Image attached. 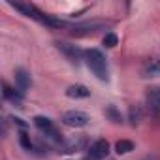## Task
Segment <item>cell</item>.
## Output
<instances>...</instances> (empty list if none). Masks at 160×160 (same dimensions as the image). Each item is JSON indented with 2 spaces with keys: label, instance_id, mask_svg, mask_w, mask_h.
<instances>
[{
  "label": "cell",
  "instance_id": "obj_4",
  "mask_svg": "<svg viewBox=\"0 0 160 160\" xmlns=\"http://www.w3.org/2000/svg\"><path fill=\"white\" fill-rule=\"evenodd\" d=\"M57 147H58L60 152H75V151L87 149L89 147V139L85 136H72L68 139H62Z\"/></svg>",
  "mask_w": 160,
  "mask_h": 160
},
{
  "label": "cell",
  "instance_id": "obj_8",
  "mask_svg": "<svg viewBox=\"0 0 160 160\" xmlns=\"http://www.w3.org/2000/svg\"><path fill=\"white\" fill-rule=\"evenodd\" d=\"M109 154V143L106 139H96L89 145V156L96 158V160H102Z\"/></svg>",
  "mask_w": 160,
  "mask_h": 160
},
{
  "label": "cell",
  "instance_id": "obj_12",
  "mask_svg": "<svg viewBox=\"0 0 160 160\" xmlns=\"http://www.w3.org/2000/svg\"><path fill=\"white\" fill-rule=\"evenodd\" d=\"M2 89H4V91H2V92H4V98H6V100H10L12 104L19 106V104L23 102V92H21V91L12 89L8 83H4V85H2Z\"/></svg>",
  "mask_w": 160,
  "mask_h": 160
},
{
  "label": "cell",
  "instance_id": "obj_9",
  "mask_svg": "<svg viewBox=\"0 0 160 160\" xmlns=\"http://www.w3.org/2000/svg\"><path fill=\"white\" fill-rule=\"evenodd\" d=\"M30 85H32L30 73H28L27 70H23V68H17V70H15V89L25 94V92L30 89Z\"/></svg>",
  "mask_w": 160,
  "mask_h": 160
},
{
  "label": "cell",
  "instance_id": "obj_1",
  "mask_svg": "<svg viewBox=\"0 0 160 160\" xmlns=\"http://www.w3.org/2000/svg\"><path fill=\"white\" fill-rule=\"evenodd\" d=\"M10 6L15 8L17 12H21L25 17H28V19H32V21H38V23H42V25H45V27H51V28H64V27H66V21L57 19V17H53V15H49V13H43L42 10H38V8H36L34 4H30V2H10Z\"/></svg>",
  "mask_w": 160,
  "mask_h": 160
},
{
  "label": "cell",
  "instance_id": "obj_13",
  "mask_svg": "<svg viewBox=\"0 0 160 160\" xmlns=\"http://www.w3.org/2000/svg\"><path fill=\"white\" fill-rule=\"evenodd\" d=\"M143 108L141 106H138V104H134V106H130V111H128V119H130V122L136 126V124H139L141 121H143Z\"/></svg>",
  "mask_w": 160,
  "mask_h": 160
},
{
  "label": "cell",
  "instance_id": "obj_14",
  "mask_svg": "<svg viewBox=\"0 0 160 160\" xmlns=\"http://www.w3.org/2000/svg\"><path fill=\"white\" fill-rule=\"evenodd\" d=\"M134 141H130V139H119L117 143H115V151H117V154H128V152H132L134 151Z\"/></svg>",
  "mask_w": 160,
  "mask_h": 160
},
{
  "label": "cell",
  "instance_id": "obj_7",
  "mask_svg": "<svg viewBox=\"0 0 160 160\" xmlns=\"http://www.w3.org/2000/svg\"><path fill=\"white\" fill-rule=\"evenodd\" d=\"M141 77H158L160 75V57H151L141 64Z\"/></svg>",
  "mask_w": 160,
  "mask_h": 160
},
{
  "label": "cell",
  "instance_id": "obj_3",
  "mask_svg": "<svg viewBox=\"0 0 160 160\" xmlns=\"http://www.w3.org/2000/svg\"><path fill=\"white\" fill-rule=\"evenodd\" d=\"M32 122H34V126L43 134V138H45V139H49V141H53V143H57V145L62 141V138H60L58 130L55 128V124H53V121H51L49 117L36 115V117L32 119Z\"/></svg>",
  "mask_w": 160,
  "mask_h": 160
},
{
  "label": "cell",
  "instance_id": "obj_10",
  "mask_svg": "<svg viewBox=\"0 0 160 160\" xmlns=\"http://www.w3.org/2000/svg\"><path fill=\"white\" fill-rule=\"evenodd\" d=\"M147 108L152 113H160V87H151L147 91Z\"/></svg>",
  "mask_w": 160,
  "mask_h": 160
},
{
  "label": "cell",
  "instance_id": "obj_11",
  "mask_svg": "<svg viewBox=\"0 0 160 160\" xmlns=\"http://www.w3.org/2000/svg\"><path fill=\"white\" fill-rule=\"evenodd\" d=\"M66 96L68 98H89L91 96V91L85 87V85H70L66 89Z\"/></svg>",
  "mask_w": 160,
  "mask_h": 160
},
{
  "label": "cell",
  "instance_id": "obj_15",
  "mask_svg": "<svg viewBox=\"0 0 160 160\" xmlns=\"http://www.w3.org/2000/svg\"><path fill=\"white\" fill-rule=\"evenodd\" d=\"M19 141H21V147H23V149H27V151H36V145H34V141L30 139V136H28V134L21 132Z\"/></svg>",
  "mask_w": 160,
  "mask_h": 160
},
{
  "label": "cell",
  "instance_id": "obj_17",
  "mask_svg": "<svg viewBox=\"0 0 160 160\" xmlns=\"http://www.w3.org/2000/svg\"><path fill=\"white\" fill-rule=\"evenodd\" d=\"M106 117H109L111 119V122H115V124H119V122H122V115L113 108V106H109L108 109H106Z\"/></svg>",
  "mask_w": 160,
  "mask_h": 160
},
{
  "label": "cell",
  "instance_id": "obj_18",
  "mask_svg": "<svg viewBox=\"0 0 160 160\" xmlns=\"http://www.w3.org/2000/svg\"><path fill=\"white\" fill-rule=\"evenodd\" d=\"M85 160H96V158H92V156H89V158H85Z\"/></svg>",
  "mask_w": 160,
  "mask_h": 160
},
{
  "label": "cell",
  "instance_id": "obj_6",
  "mask_svg": "<svg viewBox=\"0 0 160 160\" xmlns=\"http://www.w3.org/2000/svg\"><path fill=\"white\" fill-rule=\"evenodd\" d=\"M55 45H57V49L66 57V60H70L72 64H79V62H81V58L85 57V53L79 49L77 45H73V43H68V42H57Z\"/></svg>",
  "mask_w": 160,
  "mask_h": 160
},
{
  "label": "cell",
  "instance_id": "obj_5",
  "mask_svg": "<svg viewBox=\"0 0 160 160\" xmlns=\"http://www.w3.org/2000/svg\"><path fill=\"white\" fill-rule=\"evenodd\" d=\"M89 115L83 113V111H79V109H70L66 113H62V122L66 126H72V128H83L89 124Z\"/></svg>",
  "mask_w": 160,
  "mask_h": 160
},
{
  "label": "cell",
  "instance_id": "obj_16",
  "mask_svg": "<svg viewBox=\"0 0 160 160\" xmlns=\"http://www.w3.org/2000/svg\"><path fill=\"white\" fill-rule=\"evenodd\" d=\"M102 43L108 47V49H113L117 43H119V38H117V34L115 32H108L106 36H104V40H102Z\"/></svg>",
  "mask_w": 160,
  "mask_h": 160
},
{
  "label": "cell",
  "instance_id": "obj_2",
  "mask_svg": "<svg viewBox=\"0 0 160 160\" xmlns=\"http://www.w3.org/2000/svg\"><path fill=\"white\" fill-rule=\"evenodd\" d=\"M87 58V66L91 68V72L100 79V81H108L109 79V66H108V58L100 49H89L85 53Z\"/></svg>",
  "mask_w": 160,
  "mask_h": 160
}]
</instances>
